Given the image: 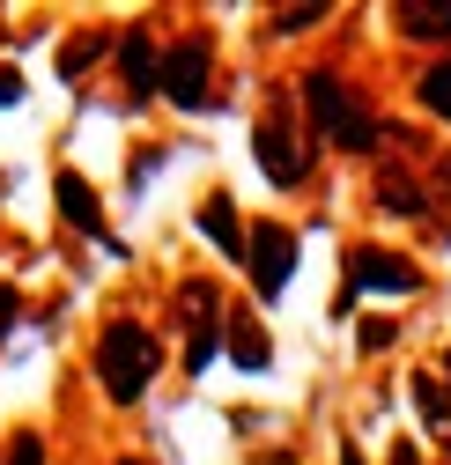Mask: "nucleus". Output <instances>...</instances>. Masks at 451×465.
Returning <instances> with one entry per match:
<instances>
[{"instance_id":"1","label":"nucleus","mask_w":451,"mask_h":465,"mask_svg":"<svg viewBox=\"0 0 451 465\" xmlns=\"http://www.w3.org/2000/svg\"><path fill=\"white\" fill-rule=\"evenodd\" d=\"M304 104H311V126L333 141V148H348V155H370L385 134H377V119H370V104L333 74V67H311L304 74Z\"/></svg>"},{"instance_id":"2","label":"nucleus","mask_w":451,"mask_h":465,"mask_svg":"<svg viewBox=\"0 0 451 465\" xmlns=\"http://www.w3.org/2000/svg\"><path fill=\"white\" fill-rule=\"evenodd\" d=\"M155 362H163V347H155L148 325H134V318L104 325V340H96V377H104V399H111V406H134V399L148 391Z\"/></svg>"},{"instance_id":"3","label":"nucleus","mask_w":451,"mask_h":465,"mask_svg":"<svg viewBox=\"0 0 451 465\" xmlns=\"http://www.w3.org/2000/svg\"><path fill=\"white\" fill-rule=\"evenodd\" d=\"M178 325H185V370L200 377V370L215 362L222 325H230V311H222V296H215V281H185V288H178Z\"/></svg>"},{"instance_id":"4","label":"nucleus","mask_w":451,"mask_h":465,"mask_svg":"<svg viewBox=\"0 0 451 465\" xmlns=\"http://www.w3.org/2000/svg\"><path fill=\"white\" fill-rule=\"evenodd\" d=\"M207 82H215L207 37H178L171 52H163V96H171L178 111H200V104H207Z\"/></svg>"},{"instance_id":"5","label":"nucleus","mask_w":451,"mask_h":465,"mask_svg":"<svg viewBox=\"0 0 451 465\" xmlns=\"http://www.w3.org/2000/svg\"><path fill=\"white\" fill-rule=\"evenodd\" d=\"M363 288H377V296H415L422 288V273L407 266V259H392V252H377V244H363L356 259H348V288H341V311L363 296Z\"/></svg>"},{"instance_id":"6","label":"nucleus","mask_w":451,"mask_h":465,"mask_svg":"<svg viewBox=\"0 0 451 465\" xmlns=\"http://www.w3.org/2000/svg\"><path fill=\"white\" fill-rule=\"evenodd\" d=\"M252 155H259V170H266L274 185H304V170H311V155H304L296 126L281 119V111H266V119H259V134H252Z\"/></svg>"},{"instance_id":"7","label":"nucleus","mask_w":451,"mask_h":465,"mask_svg":"<svg viewBox=\"0 0 451 465\" xmlns=\"http://www.w3.org/2000/svg\"><path fill=\"white\" fill-rule=\"evenodd\" d=\"M245 266H252V288H259V296H281V288H289V273H296V237H289L281 222H259Z\"/></svg>"},{"instance_id":"8","label":"nucleus","mask_w":451,"mask_h":465,"mask_svg":"<svg viewBox=\"0 0 451 465\" xmlns=\"http://www.w3.org/2000/svg\"><path fill=\"white\" fill-rule=\"evenodd\" d=\"M119 74H126V96H155L163 89V60H155V37L134 23L119 37Z\"/></svg>"},{"instance_id":"9","label":"nucleus","mask_w":451,"mask_h":465,"mask_svg":"<svg viewBox=\"0 0 451 465\" xmlns=\"http://www.w3.org/2000/svg\"><path fill=\"white\" fill-rule=\"evenodd\" d=\"M392 23L415 45H444L451 37V0H392Z\"/></svg>"},{"instance_id":"10","label":"nucleus","mask_w":451,"mask_h":465,"mask_svg":"<svg viewBox=\"0 0 451 465\" xmlns=\"http://www.w3.org/2000/svg\"><path fill=\"white\" fill-rule=\"evenodd\" d=\"M52 193H60V214L82 229V237H104L111 244V229H104V207H96V193H89V178H75V170H60V185H52Z\"/></svg>"},{"instance_id":"11","label":"nucleus","mask_w":451,"mask_h":465,"mask_svg":"<svg viewBox=\"0 0 451 465\" xmlns=\"http://www.w3.org/2000/svg\"><path fill=\"white\" fill-rule=\"evenodd\" d=\"M200 229H207V244H222V259H252V237H245V222L230 207V193H215L200 207Z\"/></svg>"},{"instance_id":"12","label":"nucleus","mask_w":451,"mask_h":465,"mask_svg":"<svg viewBox=\"0 0 451 465\" xmlns=\"http://www.w3.org/2000/svg\"><path fill=\"white\" fill-rule=\"evenodd\" d=\"M222 340H230V362H237V370H266V355H274V347H266V325H259L252 311H230Z\"/></svg>"},{"instance_id":"13","label":"nucleus","mask_w":451,"mask_h":465,"mask_svg":"<svg viewBox=\"0 0 451 465\" xmlns=\"http://www.w3.org/2000/svg\"><path fill=\"white\" fill-rule=\"evenodd\" d=\"M377 207L385 214H422V185L407 170H377Z\"/></svg>"},{"instance_id":"14","label":"nucleus","mask_w":451,"mask_h":465,"mask_svg":"<svg viewBox=\"0 0 451 465\" xmlns=\"http://www.w3.org/2000/svg\"><path fill=\"white\" fill-rule=\"evenodd\" d=\"M415 406H422V421H429V429H451V399H444V377H436V370L415 377Z\"/></svg>"},{"instance_id":"15","label":"nucleus","mask_w":451,"mask_h":465,"mask_svg":"<svg viewBox=\"0 0 451 465\" xmlns=\"http://www.w3.org/2000/svg\"><path fill=\"white\" fill-rule=\"evenodd\" d=\"M422 104L436 111V119H451V60H436V67L422 74Z\"/></svg>"},{"instance_id":"16","label":"nucleus","mask_w":451,"mask_h":465,"mask_svg":"<svg viewBox=\"0 0 451 465\" xmlns=\"http://www.w3.org/2000/svg\"><path fill=\"white\" fill-rule=\"evenodd\" d=\"M96 52H104V30H89V37H75V45H67V52H60V74H67V82H75V74H82V67H89V60H96Z\"/></svg>"},{"instance_id":"17","label":"nucleus","mask_w":451,"mask_h":465,"mask_svg":"<svg viewBox=\"0 0 451 465\" xmlns=\"http://www.w3.org/2000/svg\"><path fill=\"white\" fill-rule=\"evenodd\" d=\"M311 23H326L318 0H311V8H281V15H274V30H311Z\"/></svg>"},{"instance_id":"18","label":"nucleus","mask_w":451,"mask_h":465,"mask_svg":"<svg viewBox=\"0 0 451 465\" xmlns=\"http://www.w3.org/2000/svg\"><path fill=\"white\" fill-rule=\"evenodd\" d=\"M8 465H45V436H15L8 443Z\"/></svg>"},{"instance_id":"19","label":"nucleus","mask_w":451,"mask_h":465,"mask_svg":"<svg viewBox=\"0 0 451 465\" xmlns=\"http://www.w3.org/2000/svg\"><path fill=\"white\" fill-rule=\"evenodd\" d=\"M363 347H370V355H377V347H392V325H385V318H370V325H363Z\"/></svg>"},{"instance_id":"20","label":"nucleus","mask_w":451,"mask_h":465,"mask_svg":"<svg viewBox=\"0 0 451 465\" xmlns=\"http://www.w3.org/2000/svg\"><path fill=\"white\" fill-rule=\"evenodd\" d=\"M15 96H23V82H15L8 67H0V104H15Z\"/></svg>"},{"instance_id":"21","label":"nucleus","mask_w":451,"mask_h":465,"mask_svg":"<svg viewBox=\"0 0 451 465\" xmlns=\"http://www.w3.org/2000/svg\"><path fill=\"white\" fill-rule=\"evenodd\" d=\"M436 200H451V155L436 163Z\"/></svg>"},{"instance_id":"22","label":"nucleus","mask_w":451,"mask_h":465,"mask_svg":"<svg viewBox=\"0 0 451 465\" xmlns=\"http://www.w3.org/2000/svg\"><path fill=\"white\" fill-rule=\"evenodd\" d=\"M15 325V296H8V288H0V332H8Z\"/></svg>"},{"instance_id":"23","label":"nucleus","mask_w":451,"mask_h":465,"mask_svg":"<svg viewBox=\"0 0 451 465\" xmlns=\"http://www.w3.org/2000/svg\"><path fill=\"white\" fill-rule=\"evenodd\" d=\"M392 465H422V458H415V443H392Z\"/></svg>"},{"instance_id":"24","label":"nucleus","mask_w":451,"mask_h":465,"mask_svg":"<svg viewBox=\"0 0 451 465\" xmlns=\"http://www.w3.org/2000/svg\"><path fill=\"white\" fill-rule=\"evenodd\" d=\"M252 465H296V458H289V450H266V458H252Z\"/></svg>"},{"instance_id":"25","label":"nucleus","mask_w":451,"mask_h":465,"mask_svg":"<svg viewBox=\"0 0 451 465\" xmlns=\"http://www.w3.org/2000/svg\"><path fill=\"white\" fill-rule=\"evenodd\" d=\"M119 465H148V458H119Z\"/></svg>"},{"instance_id":"26","label":"nucleus","mask_w":451,"mask_h":465,"mask_svg":"<svg viewBox=\"0 0 451 465\" xmlns=\"http://www.w3.org/2000/svg\"><path fill=\"white\" fill-rule=\"evenodd\" d=\"M444 384H451V355H444Z\"/></svg>"}]
</instances>
